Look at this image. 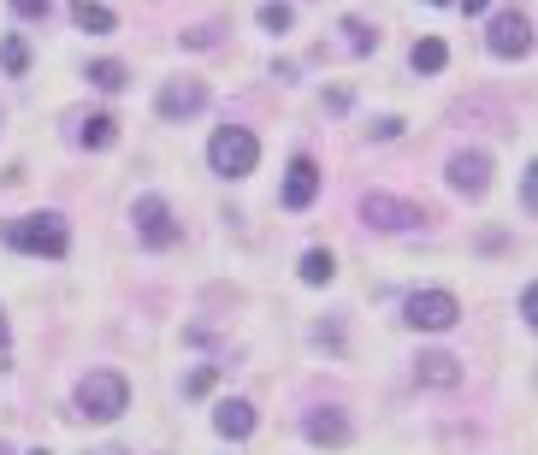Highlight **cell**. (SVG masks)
<instances>
[{
    "instance_id": "6da1fadb",
    "label": "cell",
    "mask_w": 538,
    "mask_h": 455,
    "mask_svg": "<svg viewBox=\"0 0 538 455\" xmlns=\"http://www.w3.org/2000/svg\"><path fill=\"white\" fill-rule=\"evenodd\" d=\"M125 408H131V385H125V373L95 367V373H83V379H77V414H83V420L113 426Z\"/></svg>"
},
{
    "instance_id": "7a4b0ae2",
    "label": "cell",
    "mask_w": 538,
    "mask_h": 455,
    "mask_svg": "<svg viewBox=\"0 0 538 455\" xmlns=\"http://www.w3.org/2000/svg\"><path fill=\"white\" fill-rule=\"evenodd\" d=\"M6 243H12L18 255L66 260L71 231H66V219H60V213H24V219H12V225H6Z\"/></svg>"
},
{
    "instance_id": "3957f363",
    "label": "cell",
    "mask_w": 538,
    "mask_h": 455,
    "mask_svg": "<svg viewBox=\"0 0 538 455\" xmlns=\"http://www.w3.org/2000/svg\"><path fill=\"white\" fill-rule=\"evenodd\" d=\"M207 160H213L219 178H249L255 160H261V142H255V130H243V125H219L213 142H207Z\"/></svg>"
},
{
    "instance_id": "277c9868",
    "label": "cell",
    "mask_w": 538,
    "mask_h": 455,
    "mask_svg": "<svg viewBox=\"0 0 538 455\" xmlns=\"http://www.w3.org/2000/svg\"><path fill=\"white\" fill-rule=\"evenodd\" d=\"M426 213L403 201V195H385V190H367L361 195V225H373V231H414Z\"/></svg>"
},
{
    "instance_id": "5b68a950",
    "label": "cell",
    "mask_w": 538,
    "mask_h": 455,
    "mask_svg": "<svg viewBox=\"0 0 538 455\" xmlns=\"http://www.w3.org/2000/svg\"><path fill=\"white\" fill-rule=\"evenodd\" d=\"M485 48L497 60H527L533 54V18L527 12H497L491 30H485Z\"/></svg>"
},
{
    "instance_id": "8992f818",
    "label": "cell",
    "mask_w": 538,
    "mask_h": 455,
    "mask_svg": "<svg viewBox=\"0 0 538 455\" xmlns=\"http://www.w3.org/2000/svg\"><path fill=\"white\" fill-rule=\"evenodd\" d=\"M131 219H136V237H142L148 249H172V243H178V219H172V207H166L160 195H136Z\"/></svg>"
},
{
    "instance_id": "52a82bcc",
    "label": "cell",
    "mask_w": 538,
    "mask_h": 455,
    "mask_svg": "<svg viewBox=\"0 0 538 455\" xmlns=\"http://www.w3.org/2000/svg\"><path fill=\"white\" fill-rule=\"evenodd\" d=\"M456 320H462V302L450 290H414L408 296V325L414 331H450Z\"/></svg>"
},
{
    "instance_id": "ba28073f",
    "label": "cell",
    "mask_w": 538,
    "mask_h": 455,
    "mask_svg": "<svg viewBox=\"0 0 538 455\" xmlns=\"http://www.w3.org/2000/svg\"><path fill=\"white\" fill-rule=\"evenodd\" d=\"M207 107V83H196V77H172L160 95H154V113L166 119V125H184V119H196Z\"/></svg>"
},
{
    "instance_id": "9c48e42d",
    "label": "cell",
    "mask_w": 538,
    "mask_h": 455,
    "mask_svg": "<svg viewBox=\"0 0 538 455\" xmlns=\"http://www.w3.org/2000/svg\"><path fill=\"white\" fill-rule=\"evenodd\" d=\"M302 438H308V444H320V450H349L355 426H349V414H343V408H308Z\"/></svg>"
},
{
    "instance_id": "30bf717a",
    "label": "cell",
    "mask_w": 538,
    "mask_h": 455,
    "mask_svg": "<svg viewBox=\"0 0 538 455\" xmlns=\"http://www.w3.org/2000/svg\"><path fill=\"white\" fill-rule=\"evenodd\" d=\"M450 190H456V195H485V190H491V160H485L479 148L450 154Z\"/></svg>"
},
{
    "instance_id": "8fae6325",
    "label": "cell",
    "mask_w": 538,
    "mask_h": 455,
    "mask_svg": "<svg viewBox=\"0 0 538 455\" xmlns=\"http://www.w3.org/2000/svg\"><path fill=\"white\" fill-rule=\"evenodd\" d=\"M314 195H320V166L302 154V160H290V172H284V207L302 213V207H314Z\"/></svg>"
},
{
    "instance_id": "7c38bea8",
    "label": "cell",
    "mask_w": 538,
    "mask_h": 455,
    "mask_svg": "<svg viewBox=\"0 0 538 455\" xmlns=\"http://www.w3.org/2000/svg\"><path fill=\"white\" fill-rule=\"evenodd\" d=\"M414 379L432 385V390H450V385H462V361H456L450 349H426V355L414 361Z\"/></svg>"
},
{
    "instance_id": "4fadbf2b",
    "label": "cell",
    "mask_w": 538,
    "mask_h": 455,
    "mask_svg": "<svg viewBox=\"0 0 538 455\" xmlns=\"http://www.w3.org/2000/svg\"><path fill=\"white\" fill-rule=\"evenodd\" d=\"M213 432H219V438H249V432H255V408L237 402V396L219 402V408H213Z\"/></svg>"
},
{
    "instance_id": "5bb4252c",
    "label": "cell",
    "mask_w": 538,
    "mask_h": 455,
    "mask_svg": "<svg viewBox=\"0 0 538 455\" xmlns=\"http://www.w3.org/2000/svg\"><path fill=\"white\" fill-rule=\"evenodd\" d=\"M71 24H77V30H89V36H113V24H119V18H113L101 0H71Z\"/></svg>"
},
{
    "instance_id": "9a60e30c",
    "label": "cell",
    "mask_w": 538,
    "mask_h": 455,
    "mask_svg": "<svg viewBox=\"0 0 538 455\" xmlns=\"http://www.w3.org/2000/svg\"><path fill=\"white\" fill-rule=\"evenodd\" d=\"M77 142H83V148H113V142H119L113 113H89V119H83V130H77Z\"/></svg>"
},
{
    "instance_id": "2e32d148",
    "label": "cell",
    "mask_w": 538,
    "mask_h": 455,
    "mask_svg": "<svg viewBox=\"0 0 538 455\" xmlns=\"http://www.w3.org/2000/svg\"><path fill=\"white\" fill-rule=\"evenodd\" d=\"M0 71H6V77H24V71H30V48H24V36H0Z\"/></svg>"
},
{
    "instance_id": "e0dca14e",
    "label": "cell",
    "mask_w": 538,
    "mask_h": 455,
    "mask_svg": "<svg viewBox=\"0 0 538 455\" xmlns=\"http://www.w3.org/2000/svg\"><path fill=\"white\" fill-rule=\"evenodd\" d=\"M337 30H343V48H349V54H373V48H379V30H367L361 18H343Z\"/></svg>"
},
{
    "instance_id": "ac0fdd59",
    "label": "cell",
    "mask_w": 538,
    "mask_h": 455,
    "mask_svg": "<svg viewBox=\"0 0 538 455\" xmlns=\"http://www.w3.org/2000/svg\"><path fill=\"white\" fill-rule=\"evenodd\" d=\"M332 278H337V260L326 249H308L302 255V284H332Z\"/></svg>"
},
{
    "instance_id": "d6986e66",
    "label": "cell",
    "mask_w": 538,
    "mask_h": 455,
    "mask_svg": "<svg viewBox=\"0 0 538 455\" xmlns=\"http://www.w3.org/2000/svg\"><path fill=\"white\" fill-rule=\"evenodd\" d=\"M408 60H414V71H444L450 48H444L438 36H426V42H414V54H408Z\"/></svg>"
},
{
    "instance_id": "ffe728a7",
    "label": "cell",
    "mask_w": 538,
    "mask_h": 455,
    "mask_svg": "<svg viewBox=\"0 0 538 455\" xmlns=\"http://www.w3.org/2000/svg\"><path fill=\"white\" fill-rule=\"evenodd\" d=\"M89 83L107 89V95H119V89H125V65H119V60H95V65H89Z\"/></svg>"
},
{
    "instance_id": "44dd1931",
    "label": "cell",
    "mask_w": 538,
    "mask_h": 455,
    "mask_svg": "<svg viewBox=\"0 0 538 455\" xmlns=\"http://www.w3.org/2000/svg\"><path fill=\"white\" fill-rule=\"evenodd\" d=\"M261 30H272V36L290 30V6H284V0H267V6H261Z\"/></svg>"
},
{
    "instance_id": "7402d4cb",
    "label": "cell",
    "mask_w": 538,
    "mask_h": 455,
    "mask_svg": "<svg viewBox=\"0 0 538 455\" xmlns=\"http://www.w3.org/2000/svg\"><path fill=\"white\" fill-rule=\"evenodd\" d=\"M213 379H219L213 367H202V373H190V379H184V396H207V390H213Z\"/></svg>"
},
{
    "instance_id": "603a6c76",
    "label": "cell",
    "mask_w": 538,
    "mask_h": 455,
    "mask_svg": "<svg viewBox=\"0 0 538 455\" xmlns=\"http://www.w3.org/2000/svg\"><path fill=\"white\" fill-rule=\"evenodd\" d=\"M12 12H18V18H48L54 0H12Z\"/></svg>"
},
{
    "instance_id": "cb8c5ba5",
    "label": "cell",
    "mask_w": 538,
    "mask_h": 455,
    "mask_svg": "<svg viewBox=\"0 0 538 455\" xmlns=\"http://www.w3.org/2000/svg\"><path fill=\"white\" fill-rule=\"evenodd\" d=\"M521 207H527V213H533V207H538V178H533V172L521 178Z\"/></svg>"
},
{
    "instance_id": "d4e9b609",
    "label": "cell",
    "mask_w": 538,
    "mask_h": 455,
    "mask_svg": "<svg viewBox=\"0 0 538 455\" xmlns=\"http://www.w3.org/2000/svg\"><path fill=\"white\" fill-rule=\"evenodd\" d=\"M533 308H538V290L527 284V290H521V320H527V325H533Z\"/></svg>"
},
{
    "instance_id": "484cf974",
    "label": "cell",
    "mask_w": 538,
    "mask_h": 455,
    "mask_svg": "<svg viewBox=\"0 0 538 455\" xmlns=\"http://www.w3.org/2000/svg\"><path fill=\"white\" fill-rule=\"evenodd\" d=\"M397 130H403V119H379V125H373V136H379V142H391Z\"/></svg>"
},
{
    "instance_id": "4316f807",
    "label": "cell",
    "mask_w": 538,
    "mask_h": 455,
    "mask_svg": "<svg viewBox=\"0 0 538 455\" xmlns=\"http://www.w3.org/2000/svg\"><path fill=\"white\" fill-rule=\"evenodd\" d=\"M485 6H491V0H462V12H485Z\"/></svg>"
},
{
    "instance_id": "83f0119b",
    "label": "cell",
    "mask_w": 538,
    "mask_h": 455,
    "mask_svg": "<svg viewBox=\"0 0 538 455\" xmlns=\"http://www.w3.org/2000/svg\"><path fill=\"white\" fill-rule=\"evenodd\" d=\"M95 455H125V450H119V444H107V450H95Z\"/></svg>"
},
{
    "instance_id": "f1b7e54d",
    "label": "cell",
    "mask_w": 538,
    "mask_h": 455,
    "mask_svg": "<svg viewBox=\"0 0 538 455\" xmlns=\"http://www.w3.org/2000/svg\"><path fill=\"white\" fill-rule=\"evenodd\" d=\"M0 349H6V314H0Z\"/></svg>"
},
{
    "instance_id": "f546056e",
    "label": "cell",
    "mask_w": 538,
    "mask_h": 455,
    "mask_svg": "<svg viewBox=\"0 0 538 455\" xmlns=\"http://www.w3.org/2000/svg\"><path fill=\"white\" fill-rule=\"evenodd\" d=\"M432 6H450V0H432Z\"/></svg>"
},
{
    "instance_id": "4dcf8cb0",
    "label": "cell",
    "mask_w": 538,
    "mask_h": 455,
    "mask_svg": "<svg viewBox=\"0 0 538 455\" xmlns=\"http://www.w3.org/2000/svg\"><path fill=\"white\" fill-rule=\"evenodd\" d=\"M0 455H12V450H6V444H0Z\"/></svg>"
},
{
    "instance_id": "1f68e13d",
    "label": "cell",
    "mask_w": 538,
    "mask_h": 455,
    "mask_svg": "<svg viewBox=\"0 0 538 455\" xmlns=\"http://www.w3.org/2000/svg\"><path fill=\"white\" fill-rule=\"evenodd\" d=\"M30 455H48V450H30Z\"/></svg>"
}]
</instances>
